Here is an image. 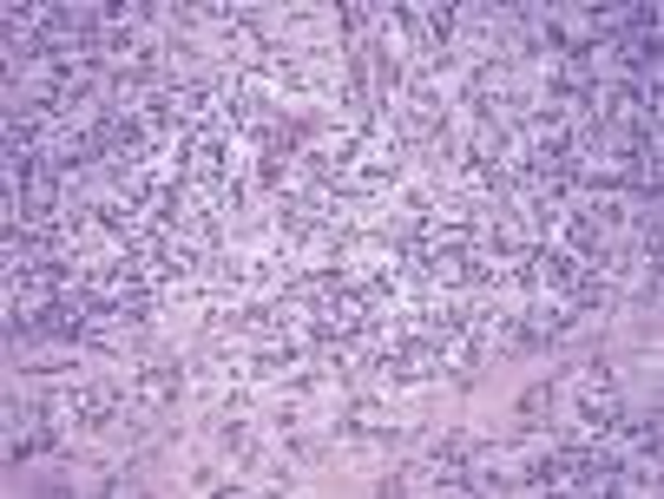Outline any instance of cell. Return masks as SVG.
I'll use <instances>...</instances> for the list:
<instances>
[{"mask_svg":"<svg viewBox=\"0 0 664 499\" xmlns=\"http://www.w3.org/2000/svg\"><path fill=\"white\" fill-rule=\"evenodd\" d=\"M178 388H184L178 368H138V401H145V408H171Z\"/></svg>","mask_w":664,"mask_h":499,"instance_id":"6da1fadb","label":"cell"}]
</instances>
